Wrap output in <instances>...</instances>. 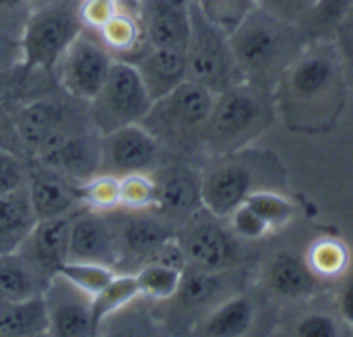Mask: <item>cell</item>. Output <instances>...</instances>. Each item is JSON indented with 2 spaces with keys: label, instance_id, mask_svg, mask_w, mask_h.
I'll return each mask as SVG.
<instances>
[{
  "label": "cell",
  "instance_id": "obj_41",
  "mask_svg": "<svg viewBox=\"0 0 353 337\" xmlns=\"http://www.w3.org/2000/svg\"><path fill=\"white\" fill-rule=\"evenodd\" d=\"M31 12V0H0V29L21 37Z\"/></svg>",
  "mask_w": 353,
  "mask_h": 337
},
{
  "label": "cell",
  "instance_id": "obj_6",
  "mask_svg": "<svg viewBox=\"0 0 353 337\" xmlns=\"http://www.w3.org/2000/svg\"><path fill=\"white\" fill-rule=\"evenodd\" d=\"M153 99L137 73L126 60H114L103 85L87 102L89 120L99 135L128 124H141Z\"/></svg>",
  "mask_w": 353,
  "mask_h": 337
},
{
  "label": "cell",
  "instance_id": "obj_13",
  "mask_svg": "<svg viewBox=\"0 0 353 337\" xmlns=\"http://www.w3.org/2000/svg\"><path fill=\"white\" fill-rule=\"evenodd\" d=\"M165 160L172 157L143 124H128L99 135V174L116 178L151 174Z\"/></svg>",
  "mask_w": 353,
  "mask_h": 337
},
{
  "label": "cell",
  "instance_id": "obj_8",
  "mask_svg": "<svg viewBox=\"0 0 353 337\" xmlns=\"http://www.w3.org/2000/svg\"><path fill=\"white\" fill-rule=\"evenodd\" d=\"M203 174V207L219 218H228L246 199L265 189V160L244 149L215 155Z\"/></svg>",
  "mask_w": 353,
  "mask_h": 337
},
{
  "label": "cell",
  "instance_id": "obj_42",
  "mask_svg": "<svg viewBox=\"0 0 353 337\" xmlns=\"http://www.w3.org/2000/svg\"><path fill=\"white\" fill-rule=\"evenodd\" d=\"M0 149H8L27 157V151L23 147V141L14 122V114L6 106H0Z\"/></svg>",
  "mask_w": 353,
  "mask_h": 337
},
{
  "label": "cell",
  "instance_id": "obj_10",
  "mask_svg": "<svg viewBox=\"0 0 353 337\" xmlns=\"http://www.w3.org/2000/svg\"><path fill=\"white\" fill-rule=\"evenodd\" d=\"M81 31L83 23L79 17V2L35 8L21 33L23 62L31 68L54 75V66L60 56Z\"/></svg>",
  "mask_w": 353,
  "mask_h": 337
},
{
  "label": "cell",
  "instance_id": "obj_7",
  "mask_svg": "<svg viewBox=\"0 0 353 337\" xmlns=\"http://www.w3.org/2000/svg\"><path fill=\"white\" fill-rule=\"evenodd\" d=\"M108 218L116 238V273H137L176 238V226L153 209L116 207Z\"/></svg>",
  "mask_w": 353,
  "mask_h": 337
},
{
  "label": "cell",
  "instance_id": "obj_23",
  "mask_svg": "<svg viewBox=\"0 0 353 337\" xmlns=\"http://www.w3.org/2000/svg\"><path fill=\"white\" fill-rule=\"evenodd\" d=\"M37 218L27 186L0 195V253H14L35 228Z\"/></svg>",
  "mask_w": 353,
  "mask_h": 337
},
{
  "label": "cell",
  "instance_id": "obj_19",
  "mask_svg": "<svg viewBox=\"0 0 353 337\" xmlns=\"http://www.w3.org/2000/svg\"><path fill=\"white\" fill-rule=\"evenodd\" d=\"M116 238L108 211L81 207L70 228L68 261L99 263L116 269Z\"/></svg>",
  "mask_w": 353,
  "mask_h": 337
},
{
  "label": "cell",
  "instance_id": "obj_24",
  "mask_svg": "<svg viewBox=\"0 0 353 337\" xmlns=\"http://www.w3.org/2000/svg\"><path fill=\"white\" fill-rule=\"evenodd\" d=\"M48 280L39 273L19 251L0 253V298L4 302H19L41 296Z\"/></svg>",
  "mask_w": 353,
  "mask_h": 337
},
{
  "label": "cell",
  "instance_id": "obj_29",
  "mask_svg": "<svg viewBox=\"0 0 353 337\" xmlns=\"http://www.w3.org/2000/svg\"><path fill=\"white\" fill-rule=\"evenodd\" d=\"M182 271L184 269L172 267V265L159 263V261H151V263L143 265L134 273L141 296H145V298H149V300H153L157 305L168 302L178 292Z\"/></svg>",
  "mask_w": 353,
  "mask_h": 337
},
{
  "label": "cell",
  "instance_id": "obj_25",
  "mask_svg": "<svg viewBox=\"0 0 353 337\" xmlns=\"http://www.w3.org/2000/svg\"><path fill=\"white\" fill-rule=\"evenodd\" d=\"M254 323V305L248 296H230L211 309L194 325L196 334L205 337H238L250 331Z\"/></svg>",
  "mask_w": 353,
  "mask_h": 337
},
{
  "label": "cell",
  "instance_id": "obj_28",
  "mask_svg": "<svg viewBox=\"0 0 353 337\" xmlns=\"http://www.w3.org/2000/svg\"><path fill=\"white\" fill-rule=\"evenodd\" d=\"M48 331V311L41 296L6 302L0 311V337H41Z\"/></svg>",
  "mask_w": 353,
  "mask_h": 337
},
{
  "label": "cell",
  "instance_id": "obj_27",
  "mask_svg": "<svg viewBox=\"0 0 353 337\" xmlns=\"http://www.w3.org/2000/svg\"><path fill=\"white\" fill-rule=\"evenodd\" d=\"M314 271L310 269L308 261H302L296 255L283 253L269 261L265 269V282L269 290L281 296H304L314 290Z\"/></svg>",
  "mask_w": 353,
  "mask_h": 337
},
{
  "label": "cell",
  "instance_id": "obj_47",
  "mask_svg": "<svg viewBox=\"0 0 353 337\" xmlns=\"http://www.w3.org/2000/svg\"><path fill=\"white\" fill-rule=\"evenodd\" d=\"M66 2H79V0H31V8H43V6H54V4H66Z\"/></svg>",
  "mask_w": 353,
  "mask_h": 337
},
{
  "label": "cell",
  "instance_id": "obj_21",
  "mask_svg": "<svg viewBox=\"0 0 353 337\" xmlns=\"http://www.w3.org/2000/svg\"><path fill=\"white\" fill-rule=\"evenodd\" d=\"M27 193L37 220H50L85 207L83 193L52 170L29 160Z\"/></svg>",
  "mask_w": 353,
  "mask_h": 337
},
{
  "label": "cell",
  "instance_id": "obj_4",
  "mask_svg": "<svg viewBox=\"0 0 353 337\" xmlns=\"http://www.w3.org/2000/svg\"><path fill=\"white\" fill-rule=\"evenodd\" d=\"M186 79L207 87L215 95L246 81L234 58L230 31L213 23L194 0H190Z\"/></svg>",
  "mask_w": 353,
  "mask_h": 337
},
{
  "label": "cell",
  "instance_id": "obj_36",
  "mask_svg": "<svg viewBox=\"0 0 353 337\" xmlns=\"http://www.w3.org/2000/svg\"><path fill=\"white\" fill-rule=\"evenodd\" d=\"M201 10L225 31H232L246 12L254 6V0H194Z\"/></svg>",
  "mask_w": 353,
  "mask_h": 337
},
{
  "label": "cell",
  "instance_id": "obj_9",
  "mask_svg": "<svg viewBox=\"0 0 353 337\" xmlns=\"http://www.w3.org/2000/svg\"><path fill=\"white\" fill-rule=\"evenodd\" d=\"M290 23L275 19L256 4L230 31V44L244 79H256L271 73L288 54Z\"/></svg>",
  "mask_w": 353,
  "mask_h": 337
},
{
  "label": "cell",
  "instance_id": "obj_48",
  "mask_svg": "<svg viewBox=\"0 0 353 337\" xmlns=\"http://www.w3.org/2000/svg\"><path fill=\"white\" fill-rule=\"evenodd\" d=\"M4 305H6V302H4V300L0 298V311H2V307H4Z\"/></svg>",
  "mask_w": 353,
  "mask_h": 337
},
{
  "label": "cell",
  "instance_id": "obj_43",
  "mask_svg": "<svg viewBox=\"0 0 353 337\" xmlns=\"http://www.w3.org/2000/svg\"><path fill=\"white\" fill-rule=\"evenodd\" d=\"M23 64V46L21 37L10 35L0 29V73L12 70Z\"/></svg>",
  "mask_w": 353,
  "mask_h": 337
},
{
  "label": "cell",
  "instance_id": "obj_22",
  "mask_svg": "<svg viewBox=\"0 0 353 337\" xmlns=\"http://www.w3.org/2000/svg\"><path fill=\"white\" fill-rule=\"evenodd\" d=\"M126 62L137 68L153 102L186 81V50L151 48L145 44V48Z\"/></svg>",
  "mask_w": 353,
  "mask_h": 337
},
{
  "label": "cell",
  "instance_id": "obj_35",
  "mask_svg": "<svg viewBox=\"0 0 353 337\" xmlns=\"http://www.w3.org/2000/svg\"><path fill=\"white\" fill-rule=\"evenodd\" d=\"M153 201L155 189L151 174H128L120 178V207L151 209Z\"/></svg>",
  "mask_w": 353,
  "mask_h": 337
},
{
  "label": "cell",
  "instance_id": "obj_39",
  "mask_svg": "<svg viewBox=\"0 0 353 337\" xmlns=\"http://www.w3.org/2000/svg\"><path fill=\"white\" fill-rule=\"evenodd\" d=\"M316 2L319 0H254V4L259 8H263L265 12H269L275 19L290 23V25L308 19L316 6Z\"/></svg>",
  "mask_w": 353,
  "mask_h": 337
},
{
  "label": "cell",
  "instance_id": "obj_45",
  "mask_svg": "<svg viewBox=\"0 0 353 337\" xmlns=\"http://www.w3.org/2000/svg\"><path fill=\"white\" fill-rule=\"evenodd\" d=\"M353 0H319L310 19H314L319 25H327L343 17V12L352 6Z\"/></svg>",
  "mask_w": 353,
  "mask_h": 337
},
{
  "label": "cell",
  "instance_id": "obj_2",
  "mask_svg": "<svg viewBox=\"0 0 353 337\" xmlns=\"http://www.w3.org/2000/svg\"><path fill=\"white\" fill-rule=\"evenodd\" d=\"M213 104V91L186 79L174 91L155 99L141 124L159 141L170 157L184 160L201 151Z\"/></svg>",
  "mask_w": 353,
  "mask_h": 337
},
{
  "label": "cell",
  "instance_id": "obj_12",
  "mask_svg": "<svg viewBox=\"0 0 353 337\" xmlns=\"http://www.w3.org/2000/svg\"><path fill=\"white\" fill-rule=\"evenodd\" d=\"M114 60L116 58L99 37L83 29L54 66V79L64 93L89 102L103 85Z\"/></svg>",
  "mask_w": 353,
  "mask_h": 337
},
{
  "label": "cell",
  "instance_id": "obj_32",
  "mask_svg": "<svg viewBox=\"0 0 353 337\" xmlns=\"http://www.w3.org/2000/svg\"><path fill=\"white\" fill-rule=\"evenodd\" d=\"M350 261L347 249L343 242L333 238H323L312 244L308 253V265L319 278H337L345 271Z\"/></svg>",
  "mask_w": 353,
  "mask_h": 337
},
{
  "label": "cell",
  "instance_id": "obj_33",
  "mask_svg": "<svg viewBox=\"0 0 353 337\" xmlns=\"http://www.w3.org/2000/svg\"><path fill=\"white\" fill-rule=\"evenodd\" d=\"M60 273L66 280H70L77 288L91 294L93 298L116 278V269L99 263H83V261H66L60 267Z\"/></svg>",
  "mask_w": 353,
  "mask_h": 337
},
{
  "label": "cell",
  "instance_id": "obj_1",
  "mask_svg": "<svg viewBox=\"0 0 353 337\" xmlns=\"http://www.w3.org/2000/svg\"><path fill=\"white\" fill-rule=\"evenodd\" d=\"M341 66L333 50L314 46L300 54L281 77V106L288 120L308 126L325 122L339 104Z\"/></svg>",
  "mask_w": 353,
  "mask_h": 337
},
{
  "label": "cell",
  "instance_id": "obj_46",
  "mask_svg": "<svg viewBox=\"0 0 353 337\" xmlns=\"http://www.w3.org/2000/svg\"><path fill=\"white\" fill-rule=\"evenodd\" d=\"M341 313L345 317V321L353 325V278L343 286L341 292Z\"/></svg>",
  "mask_w": 353,
  "mask_h": 337
},
{
  "label": "cell",
  "instance_id": "obj_18",
  "mask_svg": "<svg viewBox=\"0 0 353 337\" xmlns=\"http://www.w3.org/2000/svg\"><path fill=\"white\" fill-rule=\"evenodd\" d=\"M228 292H230V269L207 271V269L186 265L182 271L178 292L168 302H161L172 309L165 313L163 321L168 317H188L196 313H201V319H203L211 309H215L219 302L230 298Z\"/></svg>",
  "mask_w": 353,
  "mask_h": 337
},
{
  "label": "cell",
  "instance_id": "obj_5",
  "mask_svg": "<svg viewBox=\"0 0 353 337\" xmlns=\"http://www.w3.org/2000/svg\"><path fill=\"white\" fill-rule=\"evenodd\" d=\"M14 122L27 151V157L37 155L54 139L93 128L87 102H81L62 89L31 97L14 110Z\"/></svg>",
  "mask_w": 353,
  "mask_h": 337
},
{
  "label": "cell",
  "instance_id": "obj_40",
  "mask_svg": "<svg viewBox=\"0 0 353 337\" xmlns=\"http://www.w3.org/2000/svg\"><path fill=\"white\" fill-rule=\"evenodd\" d=\"M120 8L124 6L120 0H79V17L83 23V29L99 31Z\"/></svg>",
  "mask_w": 353,
  "mask_h": 337
},
{
  "label": "cell",
  "instance_id": "obj_3",
  "mask_svg": "<svg viewBox=\"0 0 353 337\" xmlns=\"http://www.w3.org/2000/svg\"><path fill=\"white\" fill-rule=\"evenodd\" d=\"M267 124V108L254 85L242 81L215 95L201 151L209 157L244 149Z\"/></svg>",
  "mask_w": 353,
  "mask_h": 337
},
{
  "label": "cell",
  "instance_id": "obj_11",
  "mask_svg": "<svg viewBox=\"0 0 353 337\" xmlns=\"http://www.w3.org/2000/svg\"><path fill=\"white\" fill-rule=\"evenodd\" d=\"M186 265L207 271H228L238 257V236L223 226V218L201 207L176 230Z\"/></svg>",
  "mask_w": 353,
  "mask_h": 337
},
{
  "label": "cell",
  "instance_id": "obj_26",
  "mask_svg": "<svg viewBox=\"0 0 353 337\" xmlns=\"http://www.w3.org/2000/svg\"><path fill=\"white\" fill-rule=\"evenodd\" d=\"M95 35L116 60H130L145 48L137 8H120L99 31H95Z\"/></svg>",
  "mask_w": 353,
  "mask_h": 337
},
{
  "label": "cell",
  "instance_id": "obj_16",
  "mask_svg": "<svg viewBox=\"0 0 353 337\" xmlns=\"http://www.w3.org/2000/svg\"><path fill=\"white\" fill-rule=\"evenodd\" d=\"M31 160L83 189V184L99 174V133L89 128L62 135Z\"/></svg>",
  "mask_w": 353,
  "mask_h": 337
},
{
  "label": "cell",
  "instance_id": "obj_44",
  "mask_svg": "<svg viewBox=\"0 0 353 337\" xmlns=\"http://www.w3.org/2000/svg\"><path fill=\"white\" fill-rule=\"evenodd\" d=\"M296 334L302 337H335L339 336V329L327 315H308L298 323Z\"/></svg>",
  "mask_w": 353,
  "mask_h": 337
},
{
  "label": "cell",
  "instance_id": "obj_14",
  "mask_svg": "<svg viewBox=\"0 0 353 337\" xmlns=\"http://www.w3.org/2000/svg\"><path fill=\"white\" fill-rule=\"evenodd\" d=\"M157 211L172 226H182L203 207V174L186 160H165L151 172Z\"/></svg>",
  "mask_w": 353,
  "mask_h": 337
},
{
  "label": "cell",
  "instance_id": "obj_38",
  "mask_svg": "<svg viewBox=\"0 0 353 337\" xmlns=\"http://www.w3.org/2000/svg\"><path fill=\"white\" fill-rule=\"evenodd\" d=\"M225 220L230 222V230L234 232V236H238L240 240H259L271 230L265 220L246 203L236 207Z\"/></svg>",
  "mask_w": 353,
  "mask_h": 337
},
{
  "label": "cell",
  "instance_id": "obj_20",
  "mask_svg": "<svg viewBox=\"0 0 353 337\" xmlns=\"http://www.w3.org/2000/svg\"><path fill=\"white\" fill-rule=\"evenodd\" d=\"M77 211L50 220H37L35 228L19 249V253L46 278L58 273L60 267L68 261L70 228Z\"/></svg>",
  "mask_w": 353,
  "mask_h": 337
},
{
  "label": "cell",
  "instance_id": "obj_37",
  "mask_svg": "<svg viewBox=\"0 0 353 337\" xmlns=\"http://www.w3.org/2000/svg\"><path fill=\"white\" fill-rule=\"evenodd\" d=\"M27 176L29 157H23L8 149H0V195L25 189Z\"/></svg>",
  "mask_w": 353,
  "mask_h": 337
},
{
  "label": "cell",
  "instance_id": "obj_17",
  "mask_svg": "<svg viewBox=\"0 0 353 337\" xmlns=\"http://www.w3.org/2000/svg\"><path fill=\"white\" fill-rule=\"evenodd\" d=\"M145 44L186 50L190 35V0H137Z\"/></svg>",
  "mask_w": 353,
  "mask_h": 337
},
{
  "label": "cell",
  "instance_id": "obj_30",
  "mask_svg": "<svg viewBox=\"0 0 353 337\" xmlns=\"http://www.w3.org/2000/svg\"><path fill=\"white\" fill-rule=\"evenodd\" d=\"M139 296H141V292H139L134 273H116V278L93 298L95 327L99 329V325L108 317H112L114 313L122 311L124 307H128Z\"/></svg>",
  "mask_w": 353,
  "mask_h": 337
},
{
  "label": "cell",
  "instance_id": "obj_34",
  "mask_svg": "<svg viewBox=\"0 0 353 337\" xmlns=\"http://www.w3.org/2000/svg\"><path fill=\"white\" fill-rule=\"evenodd\" d=\"M87 207L97 211H112L120 207V178L110 174H97L81 189Z\"/></svg>",
  "mask_w": 353,
  "mask_h": 337
},
{
  "label": "cell",
  "instance_id": "obj_31",
  "mask_svg": "<svg viewBox=\"0 0 353 337\" xmlns=\"http://www.w3.org/2000/svg\"><path fill=\"white\" fill-rule=\"evenodd\" d=\"M246 205H250L265 220V224L271 230L273 228H283L285 224H290V220L296 213L294 203L288 197H283L281 193L271 191V189H259V191H254L246 199Z\"/></svg>",
  "mask_w": 353,
  "mask_h": 337
},
{
  "label": "cell",
  "instance_id": "obj_15",
  "mask_svg": "<svg viewBox=\"0 0 353 337\" xmlns=\"http://www.w3.org/2000/svg\"><path fill=\"white\" fill-rule=\"evenodd\" d=\"M52 337H91L97 336L93 319V296L77 288L60 271L48 280L41 294Z\"/></svg>",
  "mask_w": 353,
  "mask_h": 337
}]
</instances>
